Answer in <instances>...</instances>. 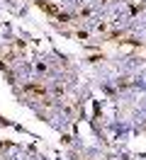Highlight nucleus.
Wrapping results in <instances>:
<instances>
[{
  "label": "nucleus",
  "mask_w": 146,
  "mask_h": 160,
  "mask_svg": "<svg viewBox=\"0 0 146 160\" xmlns=\"http://www.w3.org/2000/svg\"><path fill=\"white\" fill-rule=\"evenodd\" d=\"M36 5H39L44 12H49V15H59V10L54 7V5H49V3H44V0H36Z\"/></svg>",
  "instance_id": "nucleus-1"
},
{
  "label": "nucleus",
  "mask_w": 146,
  "mask_h": 160,
  "mask_svg": "<svg viewBox=\"0 0 146 160\" xmlns=\"http://www.w3.org/2000/svg\"><path fill=\"white\" fill-rule=\"evenodd\" d=\"M24 92H27V95H39V97H44V87H36V85H27V87H24Z\"/></svg>",
  "instance_id": "nucleus-2"
}]
</instances>
